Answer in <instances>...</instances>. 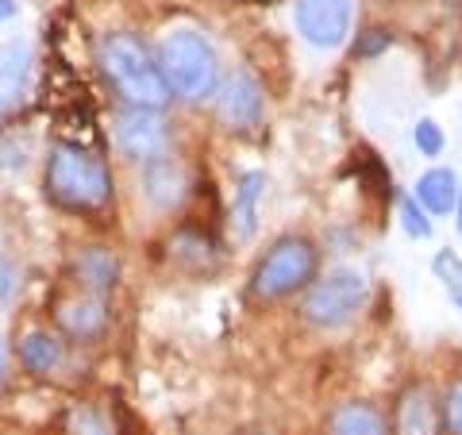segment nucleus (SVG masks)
Listing matches in <instances>:
<instances>
[{
  "instance_id": "nucleus-1",
  "label": "nucleus",
  "mask_w": 462,
  "mask_h": 435,
  "mask_svg": "<svg viewBox=\"0 0 462 435\" xmlns=\"http://www.w3.org/2000/svg\"><path fill=\"white\" fill-rule=\"evenodd\" d=\"M100 69H105L112 89L132 108L158 112L170 100V85L162 78V66H158V58L143 47L135 35H108L100 42Z\"/></svg>"
},
{
  "instance_id": "nucleus-2",
  "label": "nucleus",
  "mask_w": 462,
  "mask_h": 435,
  "mask_svg": "<svg viewBox=\"0 0 462 435\" xmlns=\"http://www.w3.org/2000/svg\"><path fill=\"white\" fill-rule=\"evenodd\" d=\"M47 193L69 212H105L112 205V173L81 147H54L47 162Z\"/></svg>"
},
{
  "instance_id": "nucleus-3",
  "label": "nucleus",
  "mask_w": 462,
  "mask_h": 435,
  "mask_svg": "<svg viewBox=\"0 0 462 435\" xmlns=\"http://www.w3.org/2000/svg\"><path fill=\"white\" fill-rule=\"evenodd\" d=\"M158 66L181 100H205L216 89V54L197 32H170L158 47Z\"/></svg>"
},
{
  "instance_id": "nucleus-4",
  "label": "nucleus",
  "mask_w": 462,
  "mask_h": 435,
  "mask_svg": "<svg viewBox=\"0 0 462 435\" xmlns=\"http://www.w3.org/2000/svg\"><path fill=\"white\" fill-rule=\"evenodd\" d=\"M316 273V251L309 239L300 236H289L278 239L266 251V258L254 266L251 273V297L258 301H282L297 289H305Z\"/></svg>"
},
{
  "instance_id": "nucleus-5",
  "label": "nucleus",
  "mask_w": 462,
  "mask_h": 435,
  "mask_svg": "<svg viewBox=\"0 0 462 435\" xmlns=\"http://www.w3.org/2000/svg\"><path fill=\"white\" fill-rule=\"evenodd\" d=\"M366 304V278L358 270H336L316 282L305 297V320L316 328H343Z\"/></svg>"
},
{
  "instance_id": "nucleus-6",
  "label": "nucleus",
  "mask_w": 462,
  "mask_h": 435,
  "mask_svg": "<svg viewBox=\"0 0 462 435\" xmlns=\"http://www.w3.org/2000/svg\"><path fill=\"white\" fill-rule=\"evenodd\" d=\"M116 147L135 162H158V158H166L170 147L166 124L151 108H127L116 116Z\"/></svg>"
},
{
  "instance_id": "nucleus-7",
  "label": "nucleus",
  "mask_w": 462,
  "mask_h": 435,
  "mask_svg": "<svg viewBox=\"0 0 462 435\" xmlns=\"http://www.w3.org/2000/svg\"><path fill=\"white\" fill-rule=\"evenodd\" d=\"M297 32L320 51L339 47L351 32V0H297Z\"/></svg>"
},
{
  "instance_id": "nucleus-8",
  "label": "nucleus",
  "mask_w": 462,
  "mask_h": 435,
  "mask_svg": "<svg viewBox=\"0 0 462 435\" xmlns=\"http://www.w3.org/2000/svg\"><path fill=\"white\" fill-rule=\"evenodd\" d=\"M443 431V404L428 385H409L397 397L393 435H439Z\"/></svg>"
},
{
  "instance_id": "nucleus-9",
  "label": "nucleus",
  "mask_w": 462,
  "mask_h": 435,
  "mask_svg": "<svg viewBox=\"0 0 462 435\" xmlns=\"http://www.w3.org/2000/svg\"><path fill=\"white\" fill-rule=\"evenodd\" d=\"M216 112H220V120L231 132H251L263 120V89L247 74L227 78L220 97H216Z\"/></svg>"
},
{
  "instance_id": "nucleus-10",
  "label": "nucleus",
  "mask_w": 462,
  "mask_h": 435,
  "mask_svg": "<svg viewBox=\"0 0 462 435\" xmlns=\"http://www.w3.org/2000/svg\"><path fill=\"white\" fill-rule=\"evenodd\" d=\"M27 74H32V47L23 39L0 42V124L8 120V112L23 100Z\"/></svg>"
},
{
  "instance_id": "nucleus-11",
  "label": "nucleus",
  "mask_w": 462,
  "mask_h": 435,
  "mask_svg": "<svg viewBox=\"0 0 462 435\" xmlns=\"http://www.w3.org/2000/svg\"><path fill=\"white\" fill-rule=\"evenodd\" d=\"M58 324H62L74 339H97L108 324V312H105V301L97 293H85V297H69L58 304Z\"/></svg>"
},
{
  "instance_id": "nucleus-12",
  "label": "nucleus",
  "mask_w": 462,
  "mask_h": 435,
  "mask_svg": "<svg viewBox=\"0 0 462 435\" xmlns=\"http://www.w3.org/2000/svg\"><path fill=\"white\" fill-rule=\"evenodd\" d=\"M266 190V178L263 173H247L239 181L236 197H231V239L236 243H247L254 236V224H258V197Z\"/></svg>"
},
{
  "instance_id": "nucleus-13",
  "label": "nucleus",
  "mask_w": 462,
  "mask_h": 435,
  "mask_svg": "<svg viewBox=\"0 0 462 435\" xmlns=\"http://www.w3.org/2000/svg\"><path fill=\"white\" fill-rule=\"evenodd\" d=\"M328 435H385V420L374 404L346 401L328 416Z\"/></svg>"
},
{
  "instance_id": "nucleus-14",
  "label": "nucleus",
  "mask_w": 462,
  "mask_h": 435,
  "mask_svg": "<svg viewBox=\"0 0 462 435\" xmlns=\"http://www.w3.org/2000/svg\"><path fill=\"white\" fill-rule=\"evenodd\" d=\"M416 200L436 212V216H447L455 205H458V178L451 170H428L420 181H416Z\"/></svg>"
},
{
  "instance_id": "nucleus-15",
  "label": "nucleus",
  "mask_w": 462,
  "mask_h": 435,
  "mask_svg": "<svg viewBox=\"0 0 462 435\" xmlns=\"http://www.w3.org/2000/svg\"><path fill=\"white\" fill-rule=\"evenodd\" d=\"M74 270H78V282L97 297L108 293L112 282H116V258L105 251V246H89L85 255H78Z\"/></svg>"
},
{
  "instance_id": "nucleus-16",
  "label": "nucleus",
  "mask_w": 462,
  "mask_h": 435,
  "mask_svg": "<svg viewBox=\"0 0 462 435\" xmlns=\"http://www.w3.org/2000/svg\"><path fill=\"white\" fill-rule=\"evenodd\" d=\"M185 190L181 166L173 158H158V162H147V193L158 200V205H178Z\"/></svg>"
},
{
  "instance_id": "nucleus-17",
  "label": "nucleus",
  "mask_w": 462,
  "mask_h": 435,
  "mask_svg": "<svg viewBox=\"0 0 462 435\" xmlns=\"http://www.w3.org/2000/svg\"><path fill=\"white\" fill-rule=\"evenodd\" d=\"M20 358L35 374H51L58 362H62V343L47 336V331H32V336H23V343H20Z\"/></svg>"
},
{
  "instance_id": "nucleus-18",
  "label": "nucleus",
  "mask_w": 462,
  "mask_h": 435,
  "mask_svg": "<svg viewBox=\"0 0 462 435\" xmlns=\"http://www.w3.org/2000/svg\"><path fill=\"white\" fill-rule=\"evenodd\" d=\"M436 273H439V282L447 285V293H451L455 304L462 309V263L451 251H443V255H436Z\"/></svg>"
},
{
  "instance_id": "nucleus-19",
  "label": "nucleus",
  "mask_w": 462,
  "mask_h": 435,
  "mask_svg": "<svg viewBox=\"0 0 462 435\" xmlns=\"http://www.w3.org/2000/svg\"><path fill=\"white\" fill-rule=\"evenodd\" d=\"M443 428L451 435H462V378L451 382L447 389V401H443Z\"/></svg>"
},
{
  "instance_id": "nucleus-20",
  "label": "nucleus",
  "mask_w": 462,
  "mask_h": 435,
  "mask_svg": "<svg viewBox=\"0 0 462 435\" xmlns=\"http://www.w3.org/2000/svg\"><path fill=\"white\" fill-rule=\"evenodd\" d=\"M416 147H420L428 158H436L443 151V135H439V127L431 124V120H420L416 124Z\"/></svg>"
},
{
  "instance_id": "nucleus-21",
  "label": "nucleus",
  "mask_w": 462,
  "mask_h": 435,
  "mask_svg": "<svg viewBox=\"0 0 462 435\" xmlns=\"http://www.w3.org/2000/svg\"><path fill=\"white\" fill-rule=\"evenodd\" d=\"M401 216H404V227H409V236H416V239H428L431 224L424 220V212L416 208L412 200H401Z\"/></svg>"
},
{
  "instance_id": "nucleus-22",
  "label": "nucleus",
  "mask_w": 462,
  "mask_h": 435,
  "mask_svg": "<svg viewBox=\"0 0 462 435\" xmlns=\"http://www.w3.org/2000/svg\"><path fill=\"white\" fill-rule=\"evenodd\" d=\"M12 285H16V270H12L5 258H0V301H5L12 293Z\"/></svg>"
},
{
  "instance_id": "nucleus-23",
  "label": "nucleus",
  "mask_w": 462,
  "mask_h": 435,
  "mask_svg": "<svg viewBox=\"0 0 462 435\" xmlns=\"http://www.w3.org/2000/svg\"><path fill=\"white\" fill-rule=\"evenodd\" d=\"M8 16H16V5H12V0H0V20H8Z\"/></svg>"
},
{
  "instance_id": "nucleus-24",
  "label": "nucleus",
  "mask_w": 462,
  "mask_h": 435,
  "mask_svg": "<svg viewBox=\"0 0 462 435\" xmlns=\"http://www.w3.org/2000/svg\"><path fill=\"white\" fill-rule=\"evenodd\" d=\"M458 231H462V181H458Z\"/></svg>"
},
{
  "instance_id": "nucleus-25",
  "label": "nucleus",
  "mask_w": 462,
  "mask_h": 435,
  "mask_svg": "<svg viewBox=\"0 0 462 435\" xmlns=\"http://www.w3.org/2000/svg\"><path fill=\"white\" fill-rule=\"evenodd\" d=\"M0 378H5V347H0Z\"/></svg>"
}]
</instances>
